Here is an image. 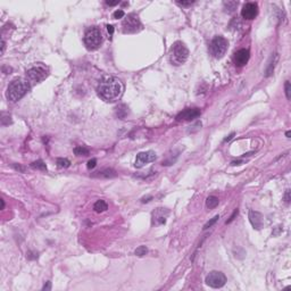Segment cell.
Instances as JSON below:
<instances>
[{
	"label": "cell",
	"instance_id": "ac0fdd59",
	"mask_svg": "<svg viewBox=\"0 0 291 291\" xmlns=\"http://www.w3.org/2000/svg\"><path fill=\"white\" fill-rule=\"evenodd\" d=\"M218 202H220V200H218L217 197L210 196V197H208V198L206 199V207H207V208H209V209H213V208H215V207L218 205Z\"/></svg>",
	"mask_w": 291,
	"mask_h": 291
},
{
	"label": "cell",
	"instance_id": "5b68a950",
	"mask_svg": "<svg viewBox=\"0 0 291 291\" xmlns=\"http://www.w3.org/2000/svg\"><path fill=\"white\" fill-rule=\"evenodd\" d=\"M227 47H229V42L226 39L221 35H217L211 40L209 44V51L215 58H222L226 52Z\"/></svg>",
	"mask_w": 291,
	"mask_h": 291
},
{
	"label": "cell",
	"instance_id": "8d00e7d4",
	"mask_svg": "<svg viewBox=\"0 0 291 291\" xmlns=\"http://www.w3.org/2000/svg\"><path fill=\"white\" fill-rule=\"evenodd\" d=\"M233 137H234V133H231V134L229 135V137H227V138H225V139H224V142H226V141H230L231 139L233 138Z\"/></svg>",
	"mask_w": 291,
	"mask_h": 291
},
{
	"label": "cell",
	"instance_id": "ab89813d",
	"mask_svg": "<svg viewBox=\"0 0 291 291\" xmlns=\"http://www.w3.org/2000/svg\"><path fill=\"white\" fill-rule=\"evenodd\" d=\"M1 205H3V207H1V208L3 209V208H5V201H3V200H1Z\"/></svg>",
	"mask_w": 291,
	"mask_h": 291
},
{
	"label": "cell",
	"instance_id": "8992f818",
	"mask_svg": "<svg viewBox=\"0 0 291 291\" xmlns=\"http://www.w3.org/2000/svg\"><path fill=\"white\" fill-rule=\"evenodd\" d=\"M122 26L124 33H137V32L142 30V24H141L140 18L134 13L126 16L122 23Z\"/></svg>",
	"mask_w": 291,
	"mask_h": 291
},
{
	"label": "cell",
	"instance_id": "277c9868",
	"mask_svg": "<svg viewBox=\"0 0 291 291\" xmlns=\"http://www.w3.org/2000/svg\"><path fill=\"white\" fill-rule=\"evenodd\" d=\"M102 42V34L98 28H90L84 34V43L88 49H98Z\"/></svg>",
	"mask_w": 291,
	"mask_h": 291
},
{
	"label": "cell",
	"instance_id": "4dcf8cb0",
	"mask_svg": "<svg viewBox=\"0 0 291 291\" xmlns=\"http://www.w3.org/2000/svg\"><path fill=\"white\" fill-rule=\"evenodd\" d=\"M13 167H14L16 171H19V172H22V173L25 171L24 167H22V166H19V165H16V164H14V165H13Z\"/></svg>",
	"mask_w": 291,
	"mask_h": 291
},
{
	"label": "cell",
	"instance_id": "4fadbf2b",
	"mask_svg": "<svg viewBox=\"0 0 291 291\" xmlns=\"http://www.w3.org/2000/svg\"><path fill=\"white\" fill-rule=\"evenodd\" d=\"M249 57H250V52H249L248 49H240L234 55V63H236V66L242 67L248 63Z\"/></svg>",
	"mask_w": 291,
	"mask_h": 291
},
{
	"label": "cell",
	"instance_id": "f546056e",
	"mask_svg": "<svg viewBox=\"0 0 291 291\" xmlns=\"http://www.w3.org/2000/svg\"><path fill=\"white\" fill-rule=\"evenodd\" d=\"M5 49H6V42L3 40V38H1V55H3Z\"/></svg>",
	"mask_w": 291,
	"mask_h": 291
},
{
	"label": "cell",
	"instance_id": "d6986e66",
	"mask_svg": "<svg viewBox=\"0 0 291 291\" xmlns=\"http://www.w3.org/2000/svg\"><path fill=\"white\" fill-rule=\"evenodd\" d=\"M74 153L76 156H88L89 155V149L83 146H77L74 148Z\"/></svg>",
	"mask_w": 291,
	"mask_h": 291
},
{
	"label": "cell",
	"instance_id": "8fae6325",
	"mask_svg": "<svg viewBox=\"0 0 291 291\" xmlns=\"http://www.w3.org/2000/svg\"><path fill=\"white\" fill-rule=\"evenodd\" d=\"M258 14V6L256 3H247L242 7L241 15L246 19H254Z\"/></svg>",
	"mask_w": 291,
	"mask_h": 291
},
{
	"label": "cell",
	"instance_id": "52a82bcc",
	"mask_svg": "<svg viewBox=\"0 0 291 291\" xmlns=\"http://www.w3.org/2000/svg\"><path fill=\"white\" fill-rule=\"evenodd\" d=\"M206 284L209 285L210 288L218 289L222 288L225 283H226V276L225 274L222 272H218V271H213L206 276Z\"/></svg>",
	"mask_w": 291,
	"mask_h": 291
},
{
	"label": "cell",
	"instance_id": "d4e9b609",
	"mask_svg": "<svg viewBox=\"0 0 291 291\" xmlns=\"http://www.w3.org/2000/svg\"><path fill=\"white\" fill-rule=\"evenodd\" d=\"M124 16H125V13H124V10H122V9H117L116 12H114V14H113V17L115 19L123 18Z\"/></svg>",
	"mask_w": 291,
	"mask_h": 291
},
{
	"label": "cell",
	"instance_id": "d6a6232c",
	"mask_svg": "<svg viewBox=\"0 0 291 291\" xmlns=\"http://www.w3.org/2000/svg\"><path fill=\"white\" fill-rule=\"evenodd\" d=\"M106 3H107L108 6H116V5L120 3V1H118V0H117V1H106Z\"/></svg>",
	"mask_w": 291,
	"mask_h": 291
},
{
	"label": "cell",
	"instance_id": "4316f807",
	"mask_svg": "<svg viewBox=\"0 0 291 291\" xmlns=\"http://www.w3.org/2000/svg\"><path fill=\"white\" fill-rule=\"evenodd\" d=\"M96 165H97V159L92 158V159H90L89 162H88V165H86V167H88L89 169H95Z\"/></svg>",
	"mask_w": 291,
	"mask_h": 291
},
{
	"label": "cell",
	"instance_id": "e575fe53",
	"mask_svg": "<svg viewBox=\"0 0 291 291\" xmlns=\"http://www.w3.org/2000/svg\"><path fill=\"white\" fill-rule=\"evenodd\" d=\"M289 193H290V191L287 190V192H285V202L290 201V197H289Z\"/></svg>",
	"mask_w": 291,
	"mask_h": 291
},
{
	"label": "cell",
	"instance_id": "9c48e42d",
	"mask_svg": "<svg viewBox=\"0 0 291 291\" xmlns=\"http://www.w3.org/2000/svg\"><path fill=\"white\" fill-rule=\"evenodd\" d=\"M156 158H157V156H156V153H155V151H153V150L142 151V153H139L138 155H137L134 166L135 167H138V169H140V167L144 166L146 164L155 162Z\"/></svg>",
	"mask_w": 291,
	"mask_h": 291
},
{
	"label": "cell",
	"instance_id": "7402d4cb",
	"mask_svg": "<svg viewBox=\"0 0 291 291\" xmlns=\"http://www.w3.org/2000/svg\"><path fill=\"white\" fill-rule=\"evenodd\" d=\"M70 164V162L67 159V158H58L57 159V166L60 167V169H66L68 167Z\"/></svg>",
	"mask_w": 291,
	"mask_h": 291
},
{
	"label": "cell",
	"instance_id": "44dd1931",
	"mask_svg": "<svg viewBox=\"0 0 291 291\" xmlns=\"http://www.w3.org/2000/svg\"><path fill=\"white\" fill-rule=\"evenodd\" d=\"M31 167L35 169H41V171H47V166L42 160H37L31 164Z\"/></svg>",
	"mask_w": 291,
	"mask_h": 291
},
{
	"label": "cell",
	"instance_id": "f35d334b",
	"mask_svg": "<svg viewBox=\"0 0 291 291\" xmlns=\"http://www.w3.org/2000/svg\"><path fill=\"white\" fill-rule=\"evenodd\" d=\"M285 135H287V138H290V131L287 132V133H285Z\"/></svg>",
	"mask_w": 291,
	"mask_h": 291
},
{
	"label": "cell",
	"instance_id": "1f68e13d",
	"mask_svg": "<svg viewBox=\"0 0 291 291\" xmlns=\"http://www.w3.org/2000/svg\"><path fill=\"white\" fill-rule=\"evenodd\" d=\"M50 289H51V283H50V282H47L46 284L43 285L42 290H50Z\"/></svg>",
	"mask_w": 291,
	"mask_h": 291
},
{
	"label": "cell",
	"instance_id": "30bf717a",
	"mask_svg": "<svg viewBox=\"0 0 291 291\" xmlns=\"http://www.w3.org/2000/svg\"><path fill=\"white\" fill-rule=\"evenodd\" d=\"M200 114L201 112L199 108H187L178 114L176 121H193L195 118L199 117Z\"/></svg>",
	"mask_w": 291,
	"mask_h": 291
},
{
	"label": "cell",
	"instance_id": "603a6c76",
	"mask_svg": "<svg viewBox=\"0 0 291 291\" xmlns=\"http://www.w3.org/2000/svg\"><path fill=\"white\" fill-rule=\"evenodd\" d=\"M148 252V248L146 247V246H140V247H138V248L135 249L134 254L137 255V256H139V257H142V256H144V255Z\"/></svg>",
	"mask_w": 291,
	"mask_h": 291
},
{
	"label": "cell",
	"instance_id": "836d02e7",
	"mask_svg": "<svg viewBox=\"0 0 291 291\" xmlns=\"http://www.w3.org/2000/svg\"><path fill=\"white\" fill-rule=\"evenodd\" d=\"M107 31L111 35H113V33H114V26L113 25H107Z\"/></svg>",
	"mask_w": 291,
	"mask_h": 291
},
{
	"label": "cell",
	"instance_id": "2e32d148",
	"mask_svg": "<svg viewBox=\"0 0 291 291\" xmlns=\"http://www.w3.org/2000/svg\"><path fill=\"white\" fill-rule=\"evenodd\" d=\"M278 60H279V55H278V54H274V55H272L270 61H268V65H267L266 72H265V73H266V74H265L266 76H271V75L273 74V72H274V68H275Z\"/></svg>",
	"mask_w": 291,
	"mask_h": 291
},
{
	"label": "cell",
	"instance_id": "484cf974",
	"mask_svg": "<svg viewBox=\"0 0 291 291\" xmlns=\"http://www.w3.org/2000/svg\"><path fill=\"white\" fill-rule=\"evenodd\" d=\"M284 89H285V96H287V99H290V91H291V86L290 82L287 81L284 84Z\"/></svg>",
	"mask_w": 291,
	"mask_h": 291
},
{
	"label": "cell",
	"instance_id": "d590c367",
	"mask_svg": "<svg viewBox=\"0 0 291 291\" xmlns=\"http://www.w3.org/2000/svg\"><path fill=\"white\" fill-rule=\"evenodd\" d=\"M242 163H243V160H234V162H232L231 164H232V165H241Z\"/></svg>",
	"mask_w": 291,
	"mask_h": 291
},
{
	"label": "cell",
	"instance_id": "9a60e30c",
	"mask_svg": "<svg viewBox=\"0 0 291 291\" xmlns=\"http://www.w3.org/2000/svg\"><path fill=\"white\" fill-rule=\"evenodd\" d=\"M92 176H95V178L111 179V178H115V176H116V172L114 171V169H101V171L96 172Z\"/></svg>",
	"mask_w": 291,
	"mask_h": 291
},
{
	"label": "cell",
	"instance_id": "6da1fadb",
	"mask_svg": "<svg viewBox=\"0 0 291 291\" xmlns=\"http://www.w3.org/2000/svg\"><path fill=\"white\" fill-rule=\"evenodd\" d=\"M98 95L105 101H116L121 98L123 93V84L116 77H107L104 81H101L100 84L97 88Z\"/></svg>",
	"mask_w": 291,
	"mask_h": 291
},
{
	"label": "cell",
	"instance_id": "7a4b0ae2",
	"mask_svg": "<svg viewBox=\"0 0 291 291\" xmlns=\"http://www.w3.org/2000/svg\"><path fill=\"white\" fill-rule=\"evenodd\" d=\"M30 90V84L24 79H15L14 81L9 83V86L7 88V98L8 100L16 102V101L21 100L24 97L28 91Z\"/></svg>",
	"mask_w": 291,
	"mask_h": 291
},
{
	"label": "cell",
	"instance_id": "74e56055",
	"mask_svg": "<svg viewBox=\"0 0 291 291\" xmlns=\"http://www.w3.org/2000/svg\"><path fill=\"white\" fill-rule=\"evenodd\" d=\"M151 198H153V197H148V198H142V200H141V201H142V202H148V201H149V199H151Z\"/></svg>",
	"mask_w": 291,
	"mask_h": 291
},
{
	"label": "cell",
	"instance_id": "83f0119b",
	"mask_svg": "<svg viewBox=\"0 0 291 291\" xmlns=\"http://www.w3.org/2000/svg\"><path fill=\"white\" fill-rule=\"evenodd\" d=\"M238 213H239V210H238V208H236V209H234V211H233V214L231 215V217L229 218V220H227V221H226V224H230L232 221H234V220H236V215H238Z\"/></svg>",
	"mask_w": 291,
	"mask_h": 291
},
{
	"label": "cell",
	"instance_id": "7c38bea8",
	"mask_svg": "<svg viewBox=\"0 0 291 291\" xmlns=\"http://www.w3.org/2000/svg\"><path fill=\"white\" fill-rule=\"evenodd\" d=\"M169 214V211L166 208H157L153 211V225H162L165 224L166 217Z\"/></svg>",
	"mask_w": 291,
	"mask_h": 291
},
{
	"label": "cell",
	"instance_id": "5bb4252c",
	"mask_svg": "<svg viewBox=\"0 0 291 291\" xmlns=\"http://www.w3.org/2000/svg\"><path fill=\"white\" fill-rule=\"evenodd\" d=\"M249 221H250L251 225H252L254 229H256V230H261L262 227H263V224H264L263 215H262L261 213H258V211H255V210L249 211Z\"/></svg>",
	"mask_w": 291,
	"mask_h": 291
},
{
	"label": "cell",
	"instance_id": "ba28073f",
	"mask_svg": "<svg viewBox=\"0 0 291 291\" xmlns=\"http://www.w3.org/2000/svg\"><path fill=\"white\" fill-rule=\"evenodd\" d=\"M26 75H28V79L31 82L38 83L46 79L47 75H48V72H47L46 67H43L41 65H38V66H34V67L28 70Z\"/></svg>",
	"mask_w": 291,
	"mask_h": 291
},
{
	"label": "cell",
	"instance_id": "f1b7e54d",
	"mask_svg": "<svg viewBox=\"0 0 291 291\" xmlns=\"http://www.w3.org/2000/svg\"><path fill=\"white\" fill-rule=\"evenodd\" d=\"M193 3H195V1H178V3L181 5V6H190Z\"/></svg>",
	"mask_w": 291,
	"mask_h": 291
},
{
	"label": "cell",
	"instance_id": "ffe728a7",
	"mask_svg": "<svg viewBox=\"0 0 291 291\" xmlns=\"http://www.w3.org/2000/svg\"><path fill=\"white\" fill-rule=\"evenodd\" d=\"M236 6H238V3H236V1H225V3H224V9L227 13L234 12Z\"/></svg>",
	"mask_w": 291,
	"mask_h": 291
},
{
	"label": "cell",
	"instance_id": "3957f363",
	"mask_svg": "<svg viewBox=\"0 0 291 291\" xmlns=\"http://www.w3.org/2000/svg\"><path fill=\"white\" fill-rule=\"evenodd\" d=\"M188 57H189V50L185 47V44L181 41L175 42L169 52V59L172 64L175 66H180L187 61Z\"/></svg>",
	"mask_w": 291,
	"mask_h": 291
},
{
	"label": "cell",
	"instance_id": "cb8c5ba5",
	"mask_svg": "<svg viewBox=\"0 0 291 291\" xmlns=\"http://www.w3.org/2000/svg\"><path fill=\"white\" fill-rule=\"evenodd\" d=\"M218 218H220V215H216V216H214L211 220H209V221L204 225V230H207V229H209V227L213 226V225L218 221Z\"/></svg>",
	"mask_w": 291,
	"mask_h": 291
},
{
	"label": "cell",
	"instance_id": "e0dca14e",
	"mask_svg": "<svg viewBox=\"0 0 291 291\" xmlns=\"http://www.w3.org/2000/svg\"><path fill=\"white\" fill-rule=\"evenodd\" d=\"M93 209H95V211H97V213H104V211H106L108 209L107 202L104 201V200H98V201H96V204L93 205Z\"/></svg>",
	"mask_w": 291,
	"mask_h": 291
}]
</instances>
